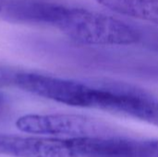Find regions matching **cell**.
Listing matches in <instances>:
<instances>
[{
	"mask_svg": "<svg viewBox=\"0 0 158 157\" xmlns=\"http://www.w3.org/2000/svg\"><path fill=\"white\" fill-rule=\"evenodd\" d=\"M71 40L90 45H129L141 39L129 23L107 14L67 6L57 27Z\"/></svg>",
	"mask_w": 158,
	"mask_h": 157,
	"instance_id": "1",
	"label": "cell"
},
{
	"mask_svg": "<svg viewBox=\"0 0 158 157\" xmlns=\"http://www.w3.org/2000/svg\"><path fill=\"white\" fill-rule=\"evenodd\" d=\"M155 157H158V140L155 139Z\"/></svg>",
	"mask_w": 158,
	"mask_h": 157,
	"instance_id": "11",
	"label": "cell"
},
{
	"mask_svg": "<svg viewBox=\"0 0 158 157\" xmlns=\"http://www.w3.org/2000/svg\"><path fill=\"white\" fill-rule=\"evenodd\" d=\"M4 106H5V98H4V96L0 93V113L2 112Z\"/></svg>",
	"mask_w": 158,
	"mask_h": 157,
	"instance_id": "10",
	"label": "cell"
},
{
	"mask_svg": "<svg viewBox=\"0 0 158 157\" xmlns=\"http://www.w3.org/2000/svg\"><path fill=\"white\" fill-rule=\"evenodd\" d=\"M15 73L16 71H13L9 68H0V88L7 85H12Z\"/></svg>",
	"mask_w": 158,
	"mask_h": 157,
	"instance_id": "9",
	"label": "cell"
},
{
	"mask_svg": "<svg viewBox=\"0 0 158 157\" xmlns=\"http://www.w3.org/2000/svg\"><path fill=\"white\" fill-rule=\"evenodd\" d=\"M12 85L66 105L92 108L94 86L84 82L39 73L16 72Z\"/></svg>",
	"mask_w": 158,
	"mask_h": 157,
	"instance_id": "4",
	"label": "cell"
},
{
	"mask_svg": "<svg viewBox=\"0 0 158 157\" xmlns=\"http://www.w3.org/2000/svg\"><path fill=\"white\" fill-rule=\"evenodd\" d=\"M93 109L126 116L158 127V98L126 83L94 85Z\"/></svg>",
	"mask_w": 158,
	"mask_h": 157,
	"instance_id": "2",
	"label": "cell"
},
{
	"mask_svg": "<svg viewBox=\"0 0 158 157\" xmlns=\"http://www.w3.org/2000/svg\"><path fill=\"white\" fill-rule=\"evenodd\" d=\"M16 127L22 132L53 138H82L112 136L111 128L87 116L76 114L25 115L19 118Z\"/></svg>",
	"mask_w": 158,
	"mask_h": 157,
	"instance_id": "3",
	"label": "cell"
},
{
	"mask_svg": "<svg viewBox=\"0 0 158 157\" xmlns=\"http://www.w3.org/2000/svg\"><path fill=\"white\" fill-rule=\"evenodd\" d=\"M66 7L52 0H0V19L13 23L56 28Z\"/></svg>",
	"mask_w": 158,
	"mask_h": 157,
	"instance_id": "6",
	"label": "cell"
},
{
	"mask_svg": "<svg viewBox=\"0 0 158 157\" xmlns=\"http://www.w3.org/2000/svg\"><path fill=\"white\" fill-rule=\"evenodd\" d=\"M155 139L112 136L71 138L73 157H155Z\"/></svg>",
	"mask_w": 158,
	"mask_h": 157,
	"instance_id": "5",
	"label": "cell"
},
{
	"mask_svg": "<svg viewBox=\"0 0 158 157\" xmlns=\"http://www.w3.org/2000/svg\"><path fill=\"white\" fill-rule=\"evenodd\" d=\"M0 155L12 157H72L70 139L0 134Z\"/></svg>",
	"mask_w": 158,
	"mask_h": 157,
	"instance_id": "7",
	"label": "cell"
},
{
	"mask_svg": "<svg viewBox=\"0 0 158 157\" xmlns=\"http://www.w3.org/2000/svg\"><path fill=\"white\" fill-rule=\"evenodd\" d=\"M108 10L158 25V0H96Z\"/></svg>",
	"mask_w": 158,
	"mask_h": 157,
	"instance_id": "8",
	"label": "cell"
}]
</instances>
